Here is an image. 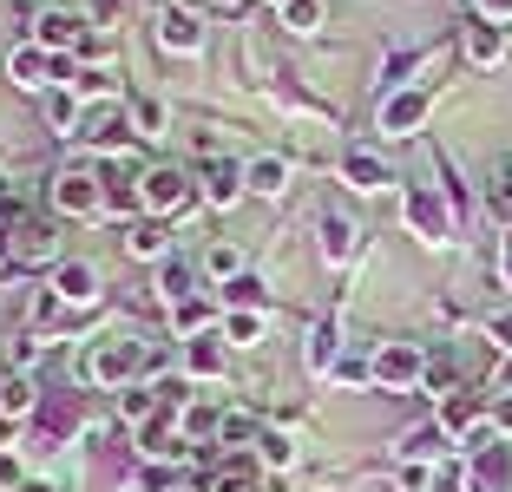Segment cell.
Segmentation results:
<instances>
[{"mask_svg":"<svg viewBox=\"0 0 512 492\" xmlns=\"http://www.w3.org/2000/svg\"><path fill=\"white\" fill-rule=\"evenodd\" d=\"M486 427H493V433H512V394H493V407H486Z\"/></svg>","mask_w":512,"mask_h":492,"instance_id":"cell-39","label":"cell"},{"mask_svg":"<svg viewBox=\"0 0 512 492\" xmlns=\"http://www.w3.org/2000/svg\"><path fill=\"white\" fill-rule=\"evenodd\" d=\"M46 204L60 210V217H106V184H99V164H60L53 178H46Z\"/></svg>","mask_w":512,"mask_h":492,"instance_id":"cell-2","label":"cell"},{"mask_svg":"<svg viewBox=\"0 0 512 492\" xmlns=\"http://www.w3.org/2000/svg\"><path fill=\"white\" fill-rule=\"evenodd\" d=\"M27 27H33L27 40H33V46H46V53H60V60H73V53H79V40L92 33L86 20L73 14V7H40V14L27 20Z\"/></svg>","mask_w":512,"mask_h":492,"instance_id":"cell-9","label":"cell"},{"mask_svg":"<svg viewBox=\"0 0 512 492\" xmlns=\"http://www.w3.org/2000/svg\"><path fill=\"white\" fill-rule=\"evenodd\" d=\"M394 486L401 492H434V460H394Z\"/></svg>","mask_w":512,"mask_h":492,"instance_id":"cell-33","label":"cell"},{"mask_svg":"<svg viewBox=\"0 0 512 492\" xmlns=\"http://www.w3.org/2000/svg\"><path fill=\"white\" fill-rule=\"evenodd\" d=\"M322 256H329L335 269L355 256V224H348L342 210H322Z\"/></svg>","mask_w":512,"mask_h":492,"instance_id":"cell-22","label":"cell"},{"mask_svg":"<svg viewBox=\"0 0 512 492\" xmlns=\"http://www.w3.org/2000/svg\"><path fill=\"white\" fill-rule=\"evenodd\" d=\"M493 394H512V355L499 361V374H493Z\"/></svg>","mask_w":512,"mask_h":492,"instance_id":"cell-43","label":"cell"},{"mask_svg":"<svg viewBox=\"0 0 512 492\" xmlns=\"http://www.w3.org/2000/svg\"><path fill=\"white\" fill-rule=\"evenodd\" d=\"M40 119L53 125V132H60V138H73L79 125H86V99H79L73 86H53V92H46V99H40Z\"/></svg>","mask_w":512,"mask_h":492,"instance_id":"cell-19","label":"cell"},{"mask_svg":"<svg viewBox=\"0 0 512 492\" xmlns=\"http://www.w3.org/2000/svg\"><path fill=\"white\" fill-rule=\"evenodd\" d=\"M499 269H506V289H512V230H506V256H499Z\"/></svg>","mask_w":512,"mask_h":492,"instance_id":"cell-45","label":"cell"},{"mask_svg":"<svg viewBox=\"0 0 512 492\" xmlns=\"http://www.w3.org/2000/svg\"><path fill=\"white\" fill-rule=\"evenodd\" d=\"M348 355V342H342V315H322L316 328H309V348H302V361H309V374H335V361Z\"/></svg>","mask_w":512,"mask_h":492,"instance_id":"cell-18","label":"cell"},{"mask_svg":"<svg viewBox=\"0 0 512 492\" xmlns=\"http://www.w3.org/2000/svg\"><path fill=\"white\" fill-rule=\"evenodd\" d=\"M138 191H145V217H178V210H191V204H197L191 171H178V164H145Z\"/></svg>","mask_w":512,"mask_h":492,"instance_id":"cell-5","label":"cell"},{"mask_svg":"<svg viewBox=\"0 0 512 492\" xmlns=\"http://www.w3.org/2000/svg\"><path fill=\"white\" fill-rule=\"evenodd\" d=\"M217 14H243V7H250V0H211Z\"/></svg>","mask_w":512,"mask_h":492,"instance_id":"cell-44","label":"cell"},{"mask_svg":"<svg viewBox=\"0 0 512 492\" xmlns=\"http://www.w3.org/2000/svg\"><path fill=\"white\" fill-rule=\"evenodd\" d=\"M197 269H204V276H217V283H230V276H243V269H237V250H230V243H211V250L197 256Z\"/></svg>","mask_w":512,"mask_h":492,"instance_id":"cell-35","label":"cell"},{"mask_svg":"<svg viewBox=\"0 0 512 492\" xmlns=\"http://www.w3.org/2000/svg\"><path fill=\"white\" fill-rule=\"evenodd\" d=\"M473 14H480L486 27H506V20H512V0H473Z\"/></svg>","mask_w":512,"mask_h":492,"instance_id":"cell-40","label":"cell"},{"mask_svg":"<svg viewBox=\"0 0 512 492\" xmlns=\"http://www.w3.org/2000/svg\"><path fill=\"white\" fill-rule=\"evenodd\" d=\"M427 342H381L375 348V388L381 394H414L427 381Z\"/></svg>","mask_w":512,"mask_h":492,"instance_id":"cell-4","label":"cell"},{"mask_svg":"<svg viewBox=\"0 0 512 492\" xmlns=\"http://www.w3.org/2000/svg\"><path fill=\"white\" fill-rule=\"evenodd\" d=\"M243 178H250L256 197H283L289 191V164L283 158H250V164H243Z\"/></svg>","mask_w":512,"mask_h":492,"instance_id":"cell-28","label":"cell"},{"mask_svg":"<svg viewBox=\"0 0 512 492\" xmlns=\"http://www.w3.org/2000/svg\"><path fill=\"white\" fill-rule=\"evenodd\" d=\"M79 138H86V145H106V151H119L125 138H138V132H132V112H125V99L86 105V125H79Z\"/></svg>","mask_w":512,"mask_h":492,"instance_id":"cell-14","label":"cell"},{"mask_svg":"<svg viewBox=\"0 0 512 492\" xmlns=\"http://www.w3.org/2000/svg\"><path fill=\"white\" fill-rule=\"evenodd\" d=\"M276 7H289V0H276Z\"/></svg>","mask_w":512,"mask_h":492,"instance_id":"cell-47","label":"cell"},{"mask_svg":"<svg viewBox=\"0 0 512 492\" xmlns=\"http://www.w3.org/2000/svg\"><path fill=\"white\" fill-rule=\"evenodd\" d=\"M486 204H493V217L512 230V158L493 164V184H486Z\"/></svg>","mask_w":512,"mask_h":492,"instance_id":"cell-32","label":"cell"},{"mask_svg":"<svg viewBox=\"0 0 512 492\" xmlns=\"http://www.w3.org/2000/svg\"><path fill=\"white\" fill-rule=\"evenodd\" d=\"M0 263L7 269H60V230L40 224V217H20L7 237H0Z\"/></svg>","mask_w":512,"mask_h":492,"instance_id":"cell-3","label":"cell"},{"mask_svg":"<svg viewBox=\"0 0 512 492\" xmlns=\"http://www.w3.org/2000/svg\"><path fill=\"white\" fill-rule=\"evenodd\" d=\"M73 60H86V66H92V60H106V40H99V33H86V40H79V53H73Z\"/></svg>","mask_w":512,"mask_h":492,"instance_id":"cell-42","label":"cell"},{"mask_svg":"<svg viewBox=\"0 0 512 492\" xmlns=\"http://www.w3.org/2000/svg\"><path fill=\"white\" fill-rule=\"evenodd\" d=\"M486 335H493V348H506V355H512V309L493 315V322H486Z\"/></svg>","mask_w":512,"mask_h":492,"instance_id":"cell-41","label":"cell"},{"mask_svg":"<svg viewBox=\"0 0 512 492\" xmlns=\"http://www.w3.org/2000/svg\"><path fill=\"white\" fill-rule=\"evenodd\" d=\"M283 27L289 33H316L322 27V0H289V7H283Z\"/></svg>","mask_w":512,"mask_h":492,"instance_id":"cell-36","label":"cell"},{"mask_svg":"<svg viewBox=\"0 0 512 492\" xmlns=\"http://www.w3.org/2000/svg\"><path fill=\"white\" fill-rule=\"evenodd\" d=\"M158 46L178 53V60L204 53V14H191V7H158Z\"/></svg>","mask_w":512,"mask_h":492,"instance_id":"cell-13","label":"cell"},{"mask_svg":"<svg viewBox=\"0 0 512 492\" xmlns=\"http://www.w3.org/2000/svg\"><path fill=\"white\" fill-rule=\"evenodd\" d=\"M440 447H447V433H440V420H427V427H407L394 440V460H434Z\"/></svg>","mask_w":512,"mask_h":492,"instance_id":"cell-26","label":"cell"},{"mask_svg":"<svg viewBox=\"0 0 512 492\" xmlns=\"http://www.w3.org/2000/svg\"><path fill=\"white\" fill-rule=\"evenodd\" d=\"M40 381L33 374H14V368H0V447L14 440L20 427H33V414H40Z\"/></svg>","mask_w":512,"mask_h":492,"instance_id":"cell-7","label":"cell"},{"mask_svg":"<svg viewBox=\"0 0 512 492\" xmlns=\"http://www.w3.org/2000/svg\"><path fill=\"white\" fill-rule=\"evenodd\" d=\"M224 335H197V342H184V381H204V374L224 368Z\"/></svg>","mask_w":512,"mask_h":492,"instance_id":"cell-27","label":"cell"},{"mask_svg":"<svg viewBox=\"0 0 512 492\" xmlns=\"http://www.w3.org/2000/svg\"><path fill=\"white\" fill-rule=\"evenodd\" d=\"M99 269L79 263V256H66L60 269H53V296H60V309H86V302H99Z\"/></svg>","mask_w":512,"mask_h":492,"instance_id":"cell-16","label":"cell"},{"mask_svg":"<svg viewBox=\"0 0 512 492\" xmlns=\"http://www.w3.org/2000/svg\"><path fill=\"white\" fill-rule=\"evenodd\" d=\"M289 460H296V447H289V433H263V440H256V466H270V473H283Z\"/></svg>","mask_w":512,"mask_h":492,"instance_id":"cell-34","label":"cell"},{"mask_svg":"<svg viewBox=\"0 0 512 492\" xmlns=\"http://www.w3.org/2000/svg\"><path fill=\"white\" fill-rule=\"evenodd\" d=\"M7 79H14V86L20 92H40V99H46V92H53V86H60V53H46V46H14V53H7Z\"/></svg>","mask_w":512,"mask_h":492,"instance_id":"cell-10","label":"cell"},{"mask_svg":"<svg viewBox=\"0 0 512 492\" xmlns=\"http://www.w3.org/2000/svg\"><path fill=\"white\" fill-rule=\"evenodd\" d=\"M460 492H512V447L493 427L480 433V447H473L467 473H460Z\"/></svg>","mask_w":512,"mask_h":492,"instance_id":"cell-6","label":"cell"},{"mask_svg":"<svg viewBox=\"0 0 512 492\" xmlns=\"http://www.w3.org/2000/svg\"><path fill=\"white\" fill-rule=\"evenodd\" d=\"M79 433V394H46L40 414H33V440L40 447H73Z\"/></svg>","mask_w":512,"mask_h":492,"instance_id":"cell-11","label":"cell"},{"mask_svg":"<svg viewBox=\"0 0 512 492\" xmlns=\"http://www.w3.org/2000/svg\"><path fill=\"white\" fill-rule=\"evenodd\" d=\"M125 250H132L138 263H165V256H171V230H165V217H138V224L125 230Z\"/></svg>","mask_w":512,"mask_h":492,"instance_id":"cell-20","label":"cell"},{"mask_svg":"<svg viewBox=\"0 0 512 492\" xmlns=\"http://www.w3.org/2000/svg\"><path fill=\"white\" fill-rule=\"evenodd\" d=\"M138 368H151L145 342H132V335H99V342L79 355V374H86L92 388H138Z\"/></svg>","mask_w":512,"mask_h":492,"instance_id":"cell-1","label":"cell"},{"mask_svg":"<svg viewBox=\"0 0 512 492\" xmlns=\"http://www.w3.org/2000/svg\"><path fill=\"white\" fill-rule=\"evenodd\" d=\"M342 178H348V191H388V164L355 145V151H342Z\"/></svg>","mask_w":512,"mask_h":492,"instance_id":"cell-21","label":"cell"},{"mask_svg":"<svg viewBox=\"0 0 512 492\" xmlns=\"http://www.w3.org/2000/svg\"><path fill=\"white\" fill-rule=\"evenodd\" d=\"M14 492H53V486H46V479H27V486H14Z\"/></svg>","mask_w":512,"mask_h":492,"instance_id":"cell-46","label":"cell"},{"mask_svg":"<svg viewBox=\"0 0 512 492\" xmlns=\"http://www.w3.org/2000/svg\"><path fill=\"white\" fill-rule=\"evenodd\" d=\"M243 191H250L243 164H230V158H204V171H197V197H204L211 210H230Z\"/></svg>","mask_w":512,"mask_h":492,"instance_id":"cell-15","label":"cell"},{"mask_svg":"<svg viewBox=\"0 0 512 492\" xmlns=\"http://www.w3.org/2000/svg\"><path fill=\"white\" fill-rule=\"evenodd\" d=\"M263 328H270V315H263V309H230L217 335H224L230 348H256V342H263Z\"/></svg>","mask_w":512,"mask_h":492,"instance_id":"cell-24","label":"cell"},{"mask_svg":"<svg viewBox=\"0 0 512 492\" xmlns=\"http://www.w3.org/2000/svg\"><path fill=\"white\" fill-rule=\"evenodd\" d=\"M421 119H427V92L407 86V92H388V99H381L375 132L381 138H414V132H421Z\"/></svg>","mask_w":512,"mask_h":492,"instance_id":"cell-12","label":"cell"},{"mask_svg":"<svg viewBox=\"0 0 512 492\" xmlns=\"http://www.w3.org/2000/svg\"><path fill=\"white\" fill-rule=\"evenodd\" d=\"M158 296H165L171 309H178V302H191L197 296V269L178 263V256H165V263H158Z\"/></svg>","mask_w":512,"mask_h":492,"instance_id":"cell-23","label":"cell"},{"mask_svg":"<svg viewBox=\"0 0 512 492\" xmlns=\"http://www.w3.org/2000/svg\"><path fill=\"white\" fill-rule=\"evenodd\" d=\"M73 92H79V99H99V92H112V79L99 73V66H86V73L73 79Z\"/></svg>","mask_w":512,"mask_h":492,"instance_id":"cell-38","label":"cell"},{"mask_svg":"<svg viewBox=\"0 0 512 492\" xmlns=\"http://www.w3.org/2000/svg\"><path fill=\"white\" fill-rule=\"evenodd\" d=\"M486 394H473V388H460V394H447V401H440V433H447V440H473V427H480L486 420Z\"/></svg>","mask_w":512,"mask_h":492,"instance_id":"cell-17","label":"cell"},{"mask_svg":"<svg viewBox=\"0 0 512 492\" xmlns=\"http://www.w3.org/2000/svg\"><path fill=\"white\" fill-rule=\"evenodd\" d=\"M125 112H132V132H138V138H158V132H165V99L132 92V99H125Z\"/></svg>","mask_w":512,"mask_h":492,"instance_id":"cell-29","label":"cell"},{"mask_svg":"<svg viewBox=\"0 0 512 492\" xmlns=\"http://www.w3.org/2000/svg\"><path fill=\"white\" fill-rule=\"evenodd\" d=\"M407 224L421 230V243H447L453 237V224H460V217H453V204H447V191H440V184H414V191H407Z\"/></svg>","mask_w":512,"mask_h":492,"instance_id":"cell-8","label":"cell"},{"mask_svg":"<svg viewBox=\"0 0 512 492\" xmlns=\"http://www.w3.org/2000/svg\"><path fill=\"white\" fill-rule=\"evenodd\" d=\"M224 302H230V309H263V283H256V276H230Z\"/></svg>","mask_w":512,"mask_h":492,"instance_id":"cell-37","label":"cell"},{"mask_svg":"<svg viewBox=\"0 0 512 492\" xmlns=\"http://www.w3.org/2000/svg\"><path fill=\"white\" fill-rule=\"evenodd\" d=\"M171 328H178L184 342H197V335H211V296H191L171 309Z\"/></svg>","mask_w":512,"mask_h":492,"instance_id":"cell-30","label":"cell"},{"mask_svg":"<svg viewBox=\"0 0 512 492\" xmlns=\"http://www.w3.org/2000/svg\"><path fill=\"white\" fill-rule=\"evenodd\" d=\"M460 46H467L473 66H493V60H506V27H486V20H473Z\"/></svg>","mask_w":512,"mask_h":492,"instance_id":"cell-25","label":"cell"},{"mask_svg":"<svg viewBox=\"0 0 512 492\" xmlns=\"http://www.w3.org/2000/svg\"><path fill=\"white\" fill-rule=\"evenodd\" d=\"M335 381H342V388H362V381H375V348H348L342 361H335Z\"/></svg>","mask_w":512,"mask_h":492,"instance_id":"cell-31","label":"cell"}]
</instances>
